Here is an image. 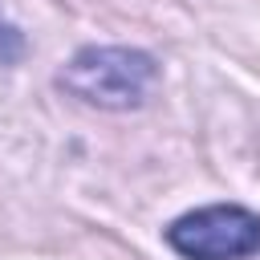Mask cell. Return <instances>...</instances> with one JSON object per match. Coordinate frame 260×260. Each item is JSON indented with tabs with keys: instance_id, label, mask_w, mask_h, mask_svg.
<instances>
[{
	"instance_id": "1",
	"label": "cell",
	"mask_w": 260,
	"mask_h": 260,
	"mask_svg": "<svg viewBox=\"0 0 260 260\" xmlns=\"http://www.w3.org/2000/svg\"><path fill=\"white\" fill-rule=\"evenodd\" d=\"M158 77V65L150 53L142 49H126V45H89L81 53H73V61L61 69V89H69L73 98L102 106V110H130L142 106L150 85Z\"/></svg>"
},
{
	"instance_id": "2",
	"label": "cell",
	"mask_w": 260,
	"mask_h": 260,
	"mask_svg": "<svg viewBox=\"0 0 260 260\" xmlns=\"http://www.w3.org/2000/svg\"><path fill=\"white\" fill-rule=\"evenodd\" d=\"M167 244L183 260H248L260 252V215L240 203H211L179 215Z\"/></svg>"
},
{
	"instance_id": "3",
	"label": "cell",
	"mask_w": 260,
	"mask_h": 260,
	"mask_svg": "<svg viewBox=\"0 0 260 260\" xmlns=\"http://www.w3.org/2000/svg\"><path fill=\"white\" fill-rule=\"evenodd\" d=\"M24 57V32L0 12V65H12Z\"/></svg>"
}]
</instances>
